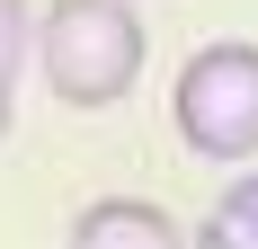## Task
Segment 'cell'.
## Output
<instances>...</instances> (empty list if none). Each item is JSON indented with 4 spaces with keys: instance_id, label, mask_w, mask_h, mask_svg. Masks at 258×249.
<instances>
[{
    "instance_id": "1",
    "label": "cell",
    "mask_w": 258,
    "mask_h": 249,
    "mask_svg": "<svg viewBox=\"0 0 258 249\" xmlns=\"http://www.w3.org/2000/svg\"><path fill=\"white\" fill-rule=\"evenodd\" d=\"M36 72L62 107H116L143 80V9L134 0H53L36 18Z\"/></svg>"
},
{
    "instance_id": "2",
    "label": "cell",
    "mask_w": 258,
    "mask_h": 249,
    "mask_svg": "<svg viewBox=\"0 0 258 249\" xmlns=\"http://www.w3.org/2000/svg\"><path fill=\"white\" fill-rule=\"evenodd\" d=\"M169 125L196 160H258V45L240 36H214L178 63L169 80Z\"/></svg>"
},
{
    "instance_id": "3",
    "label": "cell",
    "mask_w": 258,
    "mask_h": 249,
    "mask_svg": "<svg viewBox=\"0 0 258 249\" xmlns=\"http://www.w3.org/2000/svg\"><path fill=\"white\" fill-rule=\"evenodd\" d=\"M72 249H187V231L152 196H98L72 214Z\"/></svg>"
},
{
    "instance_id": "4",
    "label": "cell",
    "mask_w": 258,
    "mask_h": 249,
    "mask_svg": "<svg viewBox=\"0 0 258 249\" xmlns=\"http://www.w3.org/2000/svg\"><path fill=\"white\" fill-rule=\"evenodd\" d=\"M196 249H258V169H249V178H232V187L205 205Z\"/></svg>"
},
{
    "instance_id": "5",
    "label": "cell",
    "mask_w": 258,
    "mask_h": 249,
    "mask_svg": "<svg viewBox=\"0 0 258 249\" xmlns=\"http://www.w3.org/2000/svg\"><path fill=\"white\" fill-rule=\"evenodd\" d=\"M18 63H36V18L27 0H0V80L18 89Z\"/></svg>"
},
{
    "instance_id": "6",
    "label": "cell",
    "mask_w": 258,
    "mask_h": 249,
    "mask_svg": "<svg viewBox=\"0 0 258 249\" xmlns=\"http://www.w3.org/2000/svg\"><path fill=\"white\" fill-rule=\"evenodd\" d=\"M9 116H18V89L0 80V143H9Z\"/></svg>"
}]
</instances>
